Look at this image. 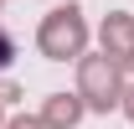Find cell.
Wrapping results in <instances>:
<instances>
[{"mask_svg":"<svg viewBox=\"0 0 134 129\" xmlns=\"http://www.w3.org/2000/svg\"><path fill=\"white\" fill-rule=\"evenodd\" d=\"M41 52L52 62H67V57H83V41H88V26H83V10L77 5H62L41 21Z\"/></svg>","mask_w":134,"mask_h":129,"instance_id":"cell-1","label":"cell"},{"mask_svg":"<svg viewBox=\"0 0 134 129\" xmlns=\"http://www.w3.org/2000/svg\"><path fill=\"white\" fill-rule=\"evenodd\" d=\"M77 78H83V98L93 103V109H114V103H124V88H119V67L108 62V57H83L77 62Z\"/></svg>","mask_w":134,"mask_h":129,"instance_id":"cell-2","label":"cell"},{"mask_svg":"<svg viewBox=\"0 0 134 129\" xmlns=\"http://www.w3.org/2000/svg\"><path fill=\"white\" fill-rule=\"evenodd\" d=\"M77 119H83V98L77 93H52L47 98V114H41L47 129H72Z\"/></svg>","mask_w":134,"mask_h":129,"instance_id":"cell-3","label":"cell"},{"mask_svg":"<svg viewBox=\"0 0 134 129\" xmlns=\"http://www.w3.org/2000/svg\"><path fill=\"white\" fill-rule=\"evenodd\" d=\"M103 41H108V47H114L124 62H134V26H129L124 16H108V26H103Z\"/></svg>","mask_w":134,"mask_h":129,"instance_id":"cell-4","label":"cell"},{"mask_svg":"<svg viewBox=\"0 0 134 129\" xmlns=\"http://www.w3.org/2000/svg\"><path fill=\"white\" fill-rule=\"evenodd\" d=\"M10 57H16V41H10V36L0 31V67H10Z\"/></svg>","mask_w":134,"mask_h":129,"instance_id":"cell-5","label":"cell"},{"mask_svg":"<svg viewBox=\"0 0 134 129\" xmlns=\"http://www.w3.org/2000/svg\"><path fill=\"white\" fill-rule=\"evenodd\" d=\"M10 129H47L41 119H10Z\"/></svg>","mask_w":134,"mask_h":129,"instance_id":"cell-6","label":"cell"},{"mask_svg":"<svg viewBox=\"0 0 134 129\" xmlns=\"http://www.w3.org/2000/svg\"><path fill=\"white\" fill-rule=\"evenodd\" d=\"M124 114L134 119V88H124Z\"/></svg>","mask_w":134,"mask_h":129,"instance_id":"cell-7","label":"cell"}]
</instances>
